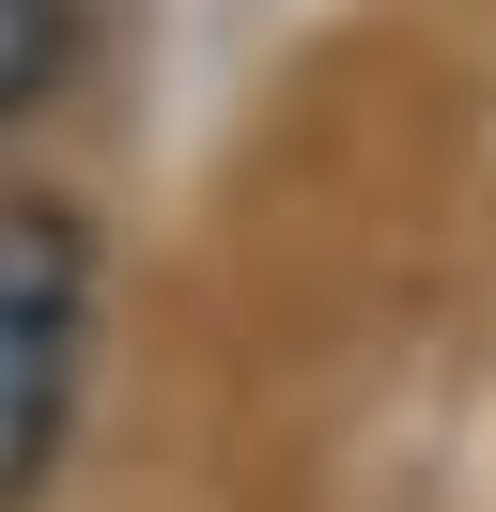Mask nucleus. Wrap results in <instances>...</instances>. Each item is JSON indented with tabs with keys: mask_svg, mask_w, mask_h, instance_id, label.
I'll return each mask as SVG.
<instances>
[{
	"mask_svg": "<svg viewBox=\"0 0 496 512\" xmlns=\"http://www.w3.org/2000/svg\"><path fill=\"white\" fill-rule=\"evenodd\" d=\"M78 342H93V249L78 218H0V512L47 497L62 419H78Z\"/></svg>",
	"mask_w": 496,
	"mask_h": 512,
	"instance_id": "f257e3e1",
	"label": "nucleus"
},
{
	"mask_svg": "<svg viewBox=\"0 0 496 512\" xmlns=\"http://www.w3.org/2000/svg\"><path fill=\"white\" fill-rule=\"evenodd\" d=\"M62 63H78V0H0V140L62 94Z\"/></svg>",
	"mask_w": 496,
	"mask_h": 512,
	"instance_id": "f03ea898",
	"label": "nucleus"
}]
</instances>
